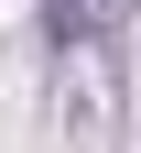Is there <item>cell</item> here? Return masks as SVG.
<instances>
[{"instance_id":"6da1fadb","label":"cell","mask_w":141,"mask_h":153,"mask_svg":"<svg viewBox=\"0 0 141 153\" xmlns=\"http://www.w3.org/2000/svg\"><path fill=\"white\" fill-rule=\"evenodd\" d=\"M44 33H54V44H76V33H98V0H44Z\"/></svg>"}]
</instances>
